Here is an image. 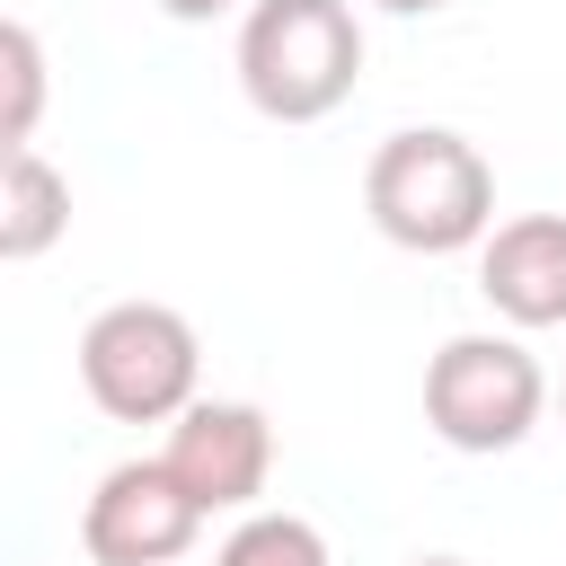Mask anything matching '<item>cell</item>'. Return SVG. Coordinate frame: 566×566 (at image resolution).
I'll return each mask as SVG.
<instances>
[{"instance_id": "cell-1", "label": "cell", "mask_w": 566, "mask_h": 566, "mask_svg": "<svg viewBox=\"0 0 566 566\" xmlns=\"http://www.w3.org/2000/svg\"><path fill=\"white\" fill-rule=\"evenodd\" d=\"M363 212L407 256H460L495 230V168L451 124H407L363 159Z\"/></svg>"}, {"instance_id": "cell-2", "label": "cell", "mask_w": 566, "mask_h": 566, "mask_svg": "<svg viewBox=\"0 0 566 566\" xmlns=\"http://www.w3.org/2000/svg\"><path fill=\"white\" fill-rule=\"evenodd\" d=\"M363 80L354 0H256L239 18V97L265 124H327Z\"/></svg>"}, {"instance_id": "cell-3", "label": "cell", "mask_w": 566, "mask_h": 566, "mask_svg": "<svg viewBox=\"0 0 566 566\" xmlns=\"http://www.w3.org/2000/svg\"><path fill=\"white\" fill-rule=\"evenodd\" d=\"M80 389L115 424H177L203 398V336L168 301H106L80 327Z\"/></svg>"}, {"instance_id": "cell-4", "label": "cell", "mask_w": 566, "mask_h": 566, "mask_svg": "<svg viewBox=\"0 0 566 566\" xmlns=\"http://www.w3.org/2000/svg\"><path fill=\"white\" fill-rule=\"evenodd\" d=\"M539 407H548V371H539V354L513 327L504 336L495 327H469V336H451L424 363V424L451 451H469V460H495V451L531 442Z\"/></svg>"}, {"instance_id": "cell-5", "label": "cell", "mask_w": 566, "mask_h": 566, "mask_svg": "<svg viewBox=\"0 0 566 566\" xmlns=\"http://www.w3.org/2000/svg\"><path fill=\"white\" fill-rule=\"evenodd\" d=\"M203 522L212 513L177 486L168 460H115L80 504V548L88 566H177L203 539Z\"/></svg>"}, {"instance_id": "cell-6", "label": "cell", "mask_w": 566, "mask_h": 566, "mask_svg": "<svg viewBox=\"0 0 566 566\" xmlns=\"http://www.w3.org/2000/svg\"><path fill=\"white\" fill-rule=\"evenodd\" d=\"M177 486L203 504V513H256L265 478H274V416L256 398H195L177 424H168V451Z\"/></svg>"}, {"instance_id": "cell-7", "label": "cell", "mask_w": 566, "mask_h": 566, "mask_svg": "<svg viewBox=\"0 0 566 566\" xmlns=\"http://www.w3.org/2000/svg\"><path fill=\"white\" fill-rule=\"evenodd\" d=\"M478 292L486 310L531 336V327H566V212H513L486 230L478 248Z\"/></svg>"}, {"instance_id": "cell-8", "label": "cell", "mask_w": 566, "mask_h": 566, "mask_svg": "<svg viewBox=\"0 0 566 566\" xmlns=\"http://www.w3.org/2000/svg\"><path fill=\"white\" fill-rule=\"evenodd\" d=\"M62 230H71V177L44 150H9L0 159V256L35 265Z\"/></svg>"}, {"instance_id": "cell-9", "label": "cell", "mask_w": 566, "mask_h": 566, "mask_svg": "<svg viewBox=\"0 0 566 566\" xmlns=\"http://www.w3.org/2000/svg\"><path fill=\"white\" fill-rule=\"evenodd\" d=\"M212 566H336L327 557V531L310 522V513H239L230 522V539L212 548Z\"/></svg>"}, {"instance_id": "cell-10", "label": "cell", "mask_w": 566, "mask_h": 566, "mask_svg": "<svg viewBox=\"0 0 566 566\" xmlns=\"http://www.w3.org/2000/svg\"><path fill=\"white\" fill-rule=\"evenodd\" d=\"M0 80H9V115H0V142L9 150H35V115H44V44L27 18L0 27Z\"/></svg>"}, {"instance_id": "cell-11", "label": "cell", "mask_w": 566, "mask_h": 566, "mask_svg": "<svg viewBox=\"0 0 566 566\" xmlns=\"http://www.w3.org/2000/svg\"><path fill=\"white\" fill-rule=\"evenodd\" d=\"M221 9H256V0H159V18H177V27H203Z\"/></svg>"}, {"instance_id": "cell-12", "label": "cell", "mask_w": 566, "mask_h": 566, "mask_svg": "<svg viewBox=\"0 0 566 566\" xmlns=\"http://www.w3.org/2000/svg\"><path fill=\"white\" fill-rule=\"evenodd\" d=\"M363 9H389V18H433L442 0H363Z\"/></svg>"}, {"instance_id": "cell-13", "label": "cell", "mask_w": 566, "mask_h": 566, "mask_svg": "<svg viewBox=\"0 0 566 566\" xmlns=\"http://www.w3.org/2000/svg\"><path fill=\"white\" fill-rule=\"evenodd\" d=\"M407 566H478V557H451V548H433V557H407Z\"/></svg>"}]
</instances>
